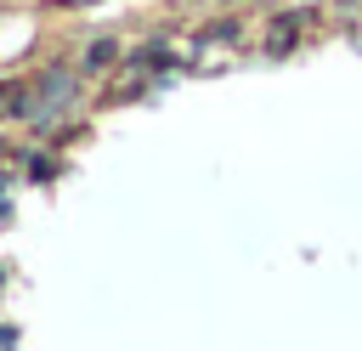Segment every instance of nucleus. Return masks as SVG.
Segmentation results:
<instances>
[{
	"label": "nucleus",
	"instance_id": "nucleus-1",
	"mask_svg": "<svg viewBox=\"0 0 362 351\" xmlns=\"http://www.w3.org/2000/svg\"><path fill=\"white\" fill-rule=\"evenodd\" d=\"M266 45H272V51H288V45H294V17H283V23L272 28V40H266Z\"/></svg>",
	"mask_w": 362,
	"mask_h": 351
}]
</instances>
